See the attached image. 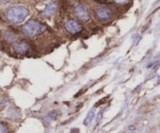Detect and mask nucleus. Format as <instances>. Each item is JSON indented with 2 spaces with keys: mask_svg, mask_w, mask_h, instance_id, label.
<instances>
[{
  "mask_svg": "<svg viewBox=\"0 0 160 133\" xmlns=\"http://www.w3.org/2000/svg\"><path fill=\"white\" fill-rule=\"evenodd\" d=\"M29 14L27 8L22 6H15L8 9L6 11V18L13 23H20L23 22Z\"/></svg>",
  "mask_w": 160,
  "mask_h": 133,
  "instance_id": "obj_1",
  "label": "nucleus"
},
{
  "mask_svg": "<svg viewBox=\"0 0 160 133\" xmlns=\"http://www.w3.org/2000/svg\"><path fill=\"white\" fill-rule=\"evenodd\" d=\"M46 29L45 26L36 20H29L22 27V31L26 36L34 37L40 34Z\"/></svg>",
  "mask_w": 160,
  "mask_h": 133,
  "instance_id": "obj_2",
  "label": "nucleus"
},
{
  "mask_svg": "<svg viewBox=\"0 0 160 133\" xmlns=\"http://www.w3.org/2000/svg\"><path fill=\"white\" fill-rule=\"evenodd\" d=\"M74 13L77 16V18L81 20V21H88L90 19L88 10L83 5L79 4L75 7Z\"/></svg>",
  "mask_w": 160,
  "mask_h": 133,
  "instance_id": "obj_3",
  "label": "nucleus"
},
{
  "mask_svg": "<svg viewBox=\"0 0 160 133\" xmlns=\"http://www.w3.org/2000/svg\"><path fill=\"white\" fill-rule=\"evenodd\" d=\"M95 15L99 20H109L112 17V11L107 7L102 6L96 9Z\"/></svg>",
  "mask_w": 160,
  "mask_h": 133,
  "instance_id": "obj_4",
  "label": "nucleus"
},
{
  "mask_svg": "<svg viewBox=\"0 0 160 133\" xmlns=\"http://www.w3.org/2000/svg\"><path fill=\"white\" fill-rule=\"evenodd\" d=\"M65 27L66 30L72 34H76L77 33L81 32L82 30V27L77 23V21L74 20L67 21L65 24Z\"/></svg>",
  "mask_w": 160,
  "mask_h": 133,
  "instance_id": "obj_5",
  "label": "nucleus"
},
{
  "mask_svg": "<svg viewBox=\"0 0 160 133\" xmlns=\"http://www.w3.org/2000/svg\"><path fill=\"white\" fill-rule=\"evenodd\" d=\"M14 50L17 52V53L21 54V55H24L29 51V44L25 41H20L16 42L14 44Z\"/></svg>",
  "mask_w": 160,
  "mask_h": 133,
  "instance_id": "obj_6",
  "label": "nucleus"
},
{
  "mask_svg": "<svg viewBox=\"0 0 160 133\" xmlns=\"http://www.w3.org/2000/svg\"><path fill=\"white\" fill-rule=\"evenodd\" d=\"M57 9V5L55 2H49V4L47 5L46 7L45 8L44 11L42 12V15L46 17L51 16L52 15H53L56 11Z\"/></svg>",
  "mask_w": 160,
  "mask_h": 133,
  "instance_id": "obj_7",
  "label": "nucleus"
},
{
  "mask_svg": "<svg viewBox=\"0 0 160 133\" xmlns=\"http://www.w3.org/2000/svg\"><path fill=\"white\" fill-rule=\"evenodd\" d=\"M95 115V108H92V109H91L89 111V112L87 114V116H86L85 119L84 120V125L86 126H88V125H90L91 123V121L94 119Z\"/></svg>",
  "mask_w": 160,
  "mask_h": 133,
  "instance_id": "obj_8",
  "label": "nucleus"
},
{
  "mask_svg": "<svg viewBox=\"0 0 160 133\" xmlns=\"http://www.w3.org/2000/svg\"><path fill=\"white\" fill-rule=\"evenodd\" d=\"M5 38L7 40V41H9V42H14L16 41V37H15V35H13L12 33L10 32H6L5 33Z\"/></svg>",
  "mask_w": 160,
  "mask_h": 133,
  "instance_id": "obj_9",
  "label": "nucleus"
},
{
  "mask_svg": "<svg viewBox=\"0 0 160 133\" xmlns=\"http://www.w3.org/2000/svg\"><path fill=\"white\" fill-rule=\"evenodd\" d=\"M0 133H8V128L2 122H0Z\"/></svg>",
  "mask_w": 160,
  "mask_h": 133,
  "instance_id": "obj_10",
  "label": "nucleus"
},
{
  "mask_svg": "<svg viewBox=\"0 0 160 133\" xmlns=\"http://www.w3.org/2000/svg\"><path fill=\"white\" fill-rule=\"evenodd\" d=\"M116 4L118 5H125L129 2L130 0H113Z\"/></svg>",
  "mask_w": 160,
  "mask_h": 133,
  "instance_id": "obj_11",
  "label": "nucleus"
},
{
  "mask_svg": "<svg viewBox=\"0 0 160 133\" xmlns=\"http://www.w3.org/2000/svg\"><path fill=\"white\" fill-rule=\"evenodd\" d=\"M102 118V111H100L99 114H98V118H97V123H98L100 121H101V119Z\"/></svg>",
  "mask_w": 160,
  "mask_h": 133,
  "instance_id": "obj_12",
  "label": "nucleus"
},
{
  "mask_svg": "<svg viewBox=\"0 0 160 133\" xmlns=\"http://www.w3.org/2000/svg\"><path fill=\"white\" fill-rule=\"evenodd\" d=\"M70 133H80V130L77 128H72L70 131Z\"/></svg>",
  "mask_w": 160,
  "mask_h": 133,
  "instance_id": "obj_13",
  "label": "nucleus"
},
{
  "mask_svg": "<svg viewBox=\"0 0 160 133\" xmlns=\"http://www.w3.org/2000/svg\"><path fill=\"white\" fill-rule=\"evenodd\" d=\"M154 101H155V102L156 103H160V95H159V96H157V97H156V98H155V100H154Z\"/></svg>",
  "mask_w": 160,
  "mask_h": 133,
  "instance_id": "obj_14",
  "label": "nucleus"
},
{
  "mask_svg": "<svg viewBox=\"0 0 160 133\" xmlns=\"http://www.w3.org/2000/svg\"><path fill=\"white\" fill-rule=\"evenodd\" d=\"M135 129H136L135 126H134V125H130V126H129V130H130V131H135Z\"/></svg>",
  "mask_w": 160,
  "mask_h": 133,
  "instance_id": "obj_15",
  "label": "nucleus"
},
{
  "mask_svg": "<svg viewBox=\"0 0 160 133\" xmlns=\"http://www.w3.org/2000/svg\"><path fill=\"white\" fill-rule=\"evenodd\" d=\"M159 128H160V124H159Z\"/></svg>",
  "mask_w": 160,
  "mask_h": 133,
  "instance_id": "obj_16",
  "label": "nucleus"
}]
</instances>
